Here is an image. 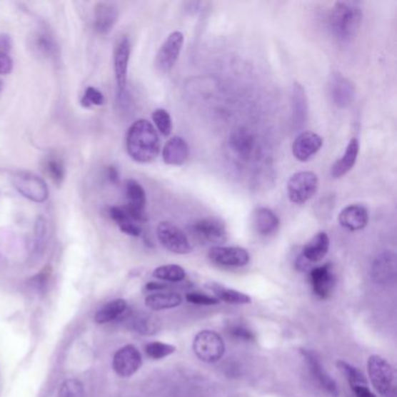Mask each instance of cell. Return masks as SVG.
<instances>
[{
  "mask_svg": "<svg viewBox=\"0 0 397 397\" xmlns=\"http://www.w3.org/2000/svg\"><path fill=\"white\" fill-rule=\"evenodd\" d=\"M142 366V356L139 348L132 343L120 347L112 359V368L120 378H131L139 372Z\"/></svg>",
  "mask_w": 397,
  "mask_h": 397,
  "instance_id": "cell-10",
  "label": "cell"
},
{
  "mask_svg": "<svg viewBox=\"0 0 397 397\" xmlns=\"http://www.w3.org/2000/svg\"><path fill=\"white\" fill-rule=\"evenodd\" d=\"M12 184L20 195L32 202L44 203L49 197L47 184L35 174L18 171L12 176Z\"/></svg>",
  "mask_w": 397,
  "mask_h": 397,
  "instance_id": "cell-6",
  "label": "cell"
},
{
  "mask_svg": "<svg viewBox=\"0 0 397 397\" xmlns=\"http://www.w3.org/2000/svg\"><path fill=\"white\" fill-rule=\"evenodd\" d=\"M359 140L356 138L351 139L343 156L338 159L331 167L332 177L341 179V177L345 176L348 171H352V168L356 164V159H358V155H359Z\"/></svg>",
  "mask_w": 397,
  "mask_h": 397,
  "instance_id": "cell-27",
  "label": "cell"
},
{
  "mask_svg": "<svg viewBox=\"0 0 397 397\" xmlns=\"http://www.w3.org/2000/svg\"><path fill=\"white\" fill-rule=\"evenodd\" d=\"M301 353H302V356H304V359H306V365L309 367L312 378H315L319 387L324 389L330 396H339L341 393H339V388H338L337 382L334 381L331 376L326 372V369L324 368V366L321 363L318 356H316L315 352L302 348V350H301Z\"/></svg>",
  "mask_w": 397,
  "mask_h": 397,
  "instance_id": "cell-14",
  "label": "cell"
},
{
  "mask_svg": "<svg viewBox=\"0 0 397 397\" xmlns=\"http://www.w3.org/2000/svg\"><path fill=\"white\" fill-rule=\"evenodd\" d=\"M253 226L260 236H268L274 234L280 226V219L271 208L260 206L256 208L252 216Z\"/></svg>",
  "mask_w": 397,
  "mask_h": 397,
  "instance_id": "cell-25",
  "label": "cell"
},
{
  "mask_svg": "<svg viewBox=\"0 0 397 397\" xmlns=\"http://www.w3.org/2000/svg\"><path fill=\"white\" fill-rule=\"evenodd\" d=\"M328 249H330V238L325 232H319L303 248L302 254L297 260V267L304 269L310 263L322 261L328 254Z\"/></svg>",
  "mask_w": 397,
  "mask_h": 397,
  "instance_id": "cell-18",
  "label": "cell"
},
{
  "mask_svg": "<svg viewBox=\"0 0 397 397\" xmlns=\"http://www.w3.org/2000/svg\"><path fill=\"white\" fill-rule=\"evenodd\" d=\"M352 391H353L356 397H376V394L369 389L368 385L352 387Z\"/></svg>",
  "mask_w": 397,
  "mask_h": 397,
  "instance_id": "cell-44",
  "label": "cell"
},
{
  "mask_svg": "<svg viewBox=\"0 0 397 397\" xmlns=\"http://www.w3.org/2000/svg\"><path fill=\"white\" fill-rule=\"evenodd\" d=\"M189 158V146L181 136H173L162 149L164 164L169 166H182Z\"/></svg>",
  "mask_w": 397,
  "mask_h": 397,
  "instance_id": "cell-24",
  "label": "cell"
},
{
  "mask_svg": "<svg viewBox=\"0 0 397 397\" xmlns=\"http://www.w3.org/2000/svg\"><path fill=\"white\" fill-rule=\"evenodd\" d=\"M110 217L119 226L124 233L132 236H139L141 234V227L136 223L124 206H112L110 208Z\"/></svg>",
  "mask_w": 397,
  "mask_h": 397,
  "instance_id": "cell-29",
  "label": "cell"
},
{
  "mask_svg": "<svg viewBox=\"0 0 397 397\" xmlns=\"http://www.w3.org/2000/svg\"><path fill=\"white\" fill-rule=\"evenodd\" d=\"M153 276L161 281L179 283L186 278V273L184 269L179 265L160 266L153 271Z\"/></svg>",
  "mask_w": 397,
  "mask_h": 397,
  "instance_id": "cell-32",
  "label": "cell"
},
{
  "mask_svg": "<svg viewBox=\"0 0 397 397\" xmlns=\"http://www.w3.org/2000/svg\"><path fill=\"white\" fill-rule=\"evenodd\" d=\"M1 90H3V82L0 81V91H1Z\"/></svg>",
  "mask_w": 397,
  "mask_h": 397,
  "instance_id": "cell-46",
  "label": "cell"
},
{
  "mask_svg": "<svg viewBox=\"0 0 397 397\" xmlns=\"http://www.w3.org/2000/svg\"><path fill=\"white\" fill-rule=\"evenodd\" d=\"M127 310H129V304L126 301L117 298V300L110 301L101 306V309H98L94 319L97 324H109L123 318L124 316L126 315Z\"/></svg>",
  "mask_w": 397,
  "mask_h": 397,
  "instance_id": "cell-28",
  "label": "cell"
},
{
  "mask_svg": "<svg viewBox=\"0 0 397 397\" xmlns=\"http://www.w3.org/2000/svg\"><path fill=\"white\" fill-rule=\"evenodd\" d=\"M46 171L51 177V180L56 184L61 186L66 179V168L64 162L59 158H49L46 162Z\"/></svg>",
  "mask_w": 397,
  "mask_h": 397,
  "instance_id": "cell-36",
  "label": "cell"
},
{
  "mask_svg": "<svg viewBox=\"0 0 397 397\" xmlns=\"http://www.w3.org/2000/svg\"><path fill=\"white\" fill-rule=\"evenodd\" d=\"M108 176L109 179H110L111 182H119V171H118L117 168L114 167V166H111V167H109Z\"/></svg>",
  "mask_w": 397,
  "mask_h": 397,
  "instance_id": "cell-45",
  "label": "cell"
},
{
  "mask_svg": "<svg viewBox=\"0 0 397 397\" xmlns=\"http://www.w3.org/2000/svg\"><path fill=\"white\" fill-rule=\"evenodd\" d=\"M291 114H293V127L302 129L306 124L309 116V104L306 97V89L300 83H293L291 91Z\"/></svg>",
  "mask_w": 397,
  "mask_h": 397,
  "instance_id": "cell-22",
  "label": "cell"
},
{
  "mask_svg": "<svg viewBox=\"0 0 397 397\" xmlns=\"http://www.w3.org/2000/svg\"><path fill=\"white\" fill-rule=\"evenodd\" d=\"M208 258L213 265L221 268H243L251 260L248 251L236 246L212 247L208 251Z\"/></svg>",
  "mask_w": 397,
  "mask_h": 397,
  "instance_id": "cell-9",
  "label": "cell"
},
{
  "mask_svg": "<svg viewBox=\"0 0 397 397\" xmlns=\"http://www.w3.org/2000/svg\"><path fill=\"white\" fill-rule=\"evenodd\" d=\"M126 149L136 162L154 161L161 151V141L154 125L146 119L134 121L127 131Z\"/></svg>",
  "mask_w": 397,
  "mask_h": 397,
  "instance_id": "cell-1",
  "label": "cell"
},
{
  "mask_svg": "<svg viewBox=\"0 0 397 397\" xmlns=\"http://www.w3.org/2000/svg\"><path fill=\"white\" fill-rule=\"evenodd\" d=\"M256 138L249 129H238L228 139V149L238 161L247 162L256 155Z\"/></svg>",
  "mask_w": 397,
  "mask_h": 397,
  "instance_id": "cell-12",
  "label": "cell"
},
{
  "mask_svg": "<svg viewBox=\"0 0 397 397\" xmlns=\"http://www.w3.org/2000/svg\"><path fill=\"white\" fill-rule=\"evenodd\" d=\"M310 283L312 291L321 300L331 296L336 287V274L332 263H325L310 271Z\"/></svg>",
  "mask_w": 397,
  "mask_h": 397,
  "instance_id": "cell-16",
  "label": "cell"
},
{
  "mask_svg": "<svg viewBox=\"0 0 397 397\" xmlns=\"http://www.w3.org/2000/svg\"><path fill=\"white\" fill-rule=\"evenodd\" d=\"M328 95L337 108H350L356 97L353 83L341 74L331 75L328 82Z\"/></svg>",
  "mask_w": 397,
  "mask_h": 397,
  "instance_id": "cell-15",
  "label": "cell"
},
{
  "mask_svg": "<svg viewBox=\"0 0 397 397\" xmlns=\"http://www.w3.org/2000/svg\"><path fill=\"white\" fill-rule=\"evenodd\" d=\"M368 208L363 204L347 205L338 216V223L345 230L351 232L363 230L368 224Z\"/></svg>",
  "mask_w": 397,
  "mask_h": 397,
  "instance_id": "cell-20",
  "label": "cell"
},
{
  "mask_svg": "<svg viewBox=\"0 0 397 397\" xmlns=\"http://www.w3.org/2000/svg\"><path fill=\"white\" fill-rule=\"evenodd\" d=\"M186 300L195 306H217L219 304V300H217L216 297L208 296V295L198 293V291L186 293Z\"/></svg>",
  "mask_w": 397,
  "mask_h": 397,
  "instance_id": "cell-40",
  "label": "cell"
},
{
  "mask_svg": "<svg viewBox=\"0 0 397 397\" xmlns=\"http://www.w3.org/2000/svg\"><path fill=\"white\" fill-rule=\"evenodd\" d=\"M227 332L239 341H254L256 339V333L251 328H247L246 325L241 324V323H232L228 325Z\"/></svg>",
  "mask_w": 397,
  "mask_h": 397,
  "instance_id": "cell-38",
  "label": "cell"
},
{
  "mask_svg": "<svg viewBox=\"0 0 397 397\" xmlns=\"http://www.w3.org/2000/svg\"><path fill=\"white\" fill-rule=\"evenodd\" d=\"M84 387L77 378H68L61 385L57 397H84Z\"/></svg>",
  "mask_w": 397,
  "mask_h": 397,
  "instance_id": "cell-37",
  "label": "cell"
},
{
  "mask_svg": "<svg viewBox=\"0 0 397 397\" xmlns=\"http://www.w3.org/2000/svg\"><path fill=\"white\" fill-rule=\"evenodd\" d=\"M183 44H184V35L182 33L175 31L169 34L166 41L161 44L155 57V66L159 71L166 74L173 69L179 61Z\"/></svg>",
  "mask_w": 397,
  "mask_h": 397,
  "instance_id": "cell-11",
  "label": "cell"
},
{
  "mask_svg": "<svg viewBox=\"0 0 397 397\" xmlns=\"http://www.w3.org/2000/svg\"><path fill=\"white\" fill-rule=\"evenodd\" d=\"M156 236L164 248L175 254H189L193 251L186 234L169 221H162L156 227Z\"/></svg>",
  "mask_w": 397,
  "mask_h": 397,
  "instance_id": "cell-8",
  "label": "cell"
},
{
  "mask_svg": "<svg viewBox=\"0 0 397 397\" xmlns=\"http://www.w3.org/2000/svg\"><path fill=\"white\" fill-rule=\"evenodd\" d=\"M323 138L318 136L317 133L313 132H302L296 136V139L293 142V158L297 161L306 162L309 161L312 156H315L323 146Z\"/></svg>",
  "mask_w": 397,
  "mask_h": 397,
  "instance_id": "cell-19",
  "label": "cell"
},
{
  "mask_svg": "<svg viewBox=\"0 0 397 397\" xmlns=\"http://www.w3.org/2000/svg\"><path fill=\"white\" fill-rule=\"evenodd\" d=\"M131 42L127 36H121L116 44L114 51V68L117 82L118 95H123L127 84Z\"/></svg>",
  "mask_w": 397,
  "mask_h": 397,
  "instance_id": "cell-13",
  "label": "cell"
},
{
  "mask_svg": "<svg viewBox=\"0 0 397 397\" xmlns=\"http://www.w3.org/2000/svg\"><path fill=\"white\" fill-rule=\"evenodd\" d=\"M396 256L395 253H381L372 265V278L378 284H388L396 278Z\"/></svg>",
  "mask_w": 397,
  "mask_h": 397,
  "instance_id": "cell-21",
  "label": "cell"
},
{
  "mask_svg": "<svg viewBox=\"0 0 397 397\" xmlns=\"http://www.w3.org/2000/svg\"><path fill=\"white\" fill-rule=\"evenodd\" d=\"M183 302L181 293L173 290H162L149 293L145 298V306L151 311H162V310L174 309L180 306Z\"/></svg>",
  "mask_w": 397,
  "mask_h": 397,
  "instance_id": "cell-26",
  "label": "cell"
},
{
  "mask_svg": "<svg viewBox=\"0 0 397 397\" xmlns=\"http://www.w3.org/2000/svg\"><path fill=\"white\" fill-rule=\"evenodd\" d=\"M194 353L204 363H217L225 353V343L221 334L211 330H203L194 338Z\"/></svg>",
  "mask_w": 397,
  "mask_h": 397,
  "instance_id": "cell-4",
  "label": "cell"
},
{
  "mask_svg": "<svg viewBox=\"0 0 397 397\" xmlns=\"http://www.w3.org/2000/svg\"><path fill=\"white\" fill-rule=\"evenodd\" d=\"M369 380L378 394L386 397L395 396V369L385 358L371 356L367 361Z\"/></svg>",
  "mask_w": 397,
  "mask_h": 397,
  "instance_id": "cell-3",
  "label": "cell"
},
{
  "mask_svg": "<svg viewBox=\"0 0 397 397\" xmlns=\"http://www.w3.org/2000/svg\"><path fill=\"white\" fill-rule=\"evenodd\" d=\"M337 366L338 368L341 369V372H343V376H346L351 388L356 387V386H367V380L363 373L360 372L356 367L346 361H341V360L338 361Z\"/></svg>",
  "mask_w": 397,
  "mask_h": 397,
  "instance_id": "cell-34",
  "label": "cell"
},
{
  "mask_svg": "<svg viewBox=\"0 0 397 397\" xmlns=\"http://www.w3.org/2000/svg\"><path fill=\"white\" fill-rule=\"evenodd\" d=\"M127 204L124 206L129 212V215L136 221V223H145L147 221L146 215V191L140 183L134 180H129L126 182Z\"/></svg>",
  "mask_w": 397,
  "mask_h": 397,
  "instance_id": "cell-17",
  "label": "cell"
},
{
  "mask_svg": "<svg viewBox=\"0 0 397 397\" xmlns=\"http://www.w3.org/2000/svg\"><path fill=\"white\" fill-rule=\"evenodd\" d=\"M363 9L356 1H337L328 13L330 32L339 42H350L359 32Z\"/></svg>",
  "mask_w": 397,
  "mask_h": 397,
  "instance_id": "cell-2",
  "label": "cell"
},
{
  "mask_svg": "<svg viewBox=\"0 0 397 397\" xmlns=\"http://www.w3.org/2000/svg\"><path fill=\"white\" fill-rule=\"evenodd\" d=\"M33 49L38 53L40 56L51 57L55 54L56 44L54 39L47 31H38L33 36Z\"/></svg>",
  "mask_w": 397,
  "mask_h": 397,
  "instance_id": "cell-31",
  "label": "cell"
},
{
  "mask_svg": "<svg viewBox=\"0 0 397 397\" xmlns=\"http://www.w3.org/2000/svg\"><path fill=\"white\" fill-rule=\"evenodd\" d=\"M145 352L153 360H161L176 352V347L161 341H151L145 346Z\"/></svg>",
  "mask_w": 397,
  "mask_h": 397,
  "instance_id": "cell-33",
  "label": "cell"
},
{
  "mask_svg": "<svg viewBox=\"0 0 397 397\" xmlns=\"http://www.w3.org/2000/svg\"><path fill=\"white\" fill-rule=\"evenodd\" d=\"M133 328L142 334H151L156 332L155 331L156 328H155L154 323L151 322L149 318H145V317L134 319Z\"/></svg>",
  "mask_w": 397,
  "mask_h": 397,
  "instance_id": "cell-41",
  "label": "cell"
},
{
  "mask_svg": "<svg viewBox=\"0 0 397 397\" xmlns=\"http://www.w3.org/2000/svg\"><path fill=\"white\" fill-rule=\"evenodd\" d=\"M151 119L154 121L155 127L164 136H169L173 131V120L171 114L164 109H158L151 114Z\"/></svg>",
  "mask_w": 397,
  "mask_h": 397,
  "instance_id": "cell-35",
  "label": "cell"
},
{
  "mask_svg": "<svg viewBox=\"0 0 397 397\" xmlns=\"http://www.w3.org/2000/svg\"><path fill=\"white\" fill-rule=\"evenodd\" d=\"M318 176L312 171H298L290 177L287 184L288 197L293 204H306L318 191Z\"/></svg>",
  "mask_w": 397,
  "mask_h": 397,
  "instance_id": "cell-5",
  "label": "cell"
},
{
  "mask_svg": "<svg viewBox=\"0 0 397 397\" xmlns=\"http://www.w3.org/2000/svg\"><path fill=\"white\" fill-rule=\"evenodd\" d=\"M12 49V39L10 35L0 34V53L7 54Z\"/></svg>",
  "mask_w": 397,
  "mask_h": 397,
  "instance_id": "cell-43",
  "label": "cell"
},
{
  "mask_svg": "<svg viewBox=\"0 0 397 397\" xmlns=\"http://www.w3.org/2000/svg\"><path fill=\"white\" fill-rule=\"evenodd\" d=\"M190 231L199 241L215 246H221L226 243L228 238L226 225L218 218H201L198 221H194Z\"/></svg>",
  "mask_w": 397,
  "mask_h": 397,
  "instance_id": "cell-7",
  "label": "cell"
},
{
  "mask_svg": "<svg viewBox=\"0 0 397 397\" xmlns=\"http://www.w3.org/2000/svg\"><path fill=\"white\" fill-rule=\"evenodd\" d=\"M208 288L213 291L216 298L219 300V302L223 301V302L228 303V304H249V303H252V298L248 295L238 291V290L225 288L217 283H212L211 286H208Z\"/></svg>",
  "mask_w": 397,
  "mask_h": 397,
  "instance_id": "cell-30",
  "label": "cell"
},
{
  "mask_svg": "<svg viewBox=\"0 0 397 397\" xmlns=\"http://www.w3.org/2000/svg\"><path fill=\"white\" fill-rule=\"evenodd\" d=\"M119 10L117 5L101 1L95 7V29L99 34H108L117 24Z\"/></svg>",
  "mask_w": 397,
  "mask_h": 397,
  "instance_id": "cell-23",
  "label": "cell"
},
{
  "mask_svg": "<svg viewBox=\"0 0 397 397\" xmlns=\"http://www.w3.org/2000/svg\"><path fill=\"white\" fill-rule=\"evenodd\" d=\"M13 70V61L9 54L0 53V75H7Z\"/></svg>",
  "mask_w": 397,
  "mask_h": 397,
  "instance_id": "cell-42",
  "label": "cell"
},
{
  "mask_svg": "<svg viewBox=\"0 0 397 397\" xmlns=\"http://www.w3.org/2000/svg\"><path fill=\"white\" fill-rule=\"evenodd\" d=\"M81 103H82L84 108L101 106V105L105 103L104 95L98 89L94 88V86H89L86 92H84V96H83Z\"/></svg>",
  "mask_w": 397,
  "mask_h": 397,
  "instance_id": "cell-39",
  "label": "cell"
}]
</instances>
